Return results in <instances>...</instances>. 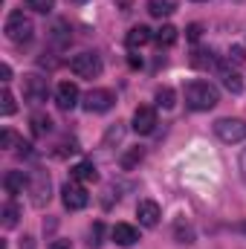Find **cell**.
I'll return each instance as SVG.
<instances>
[{"mask_svg": "<svg viewBox=\"0 0 246 249\" xmlns=\"http://www.w3.org/2000/svg\"><path fill=\"white\" fill-rule=\"evenodd\" d=\"M70 70H72L78 78H96V75H102L105 64H102V58H99L96 53H78V55L70 58Z\"/></svg>", "mask_w": 246, "mask_h": 249, "instance_id": "3", "label": "cell"}, {"mask_svg": "<svg viewBox=\"0 0 246 249\" xmlns=\"http://www.w3.org/2000/svg\"><path fill=\"white\" fill-rule=\"evenodd\" d=\"M174 232H177V241H180V244H191V241H194V232H191V226H185L183 220L174 226Z\"/></svg>", "mask_w": 246, "mask_h": 249, "instance_id": "28", "label": "cell"}, {"mask_svg": "<svg viewBox=\"0 0 246 249\" xmlns=\"http://www.w3.org/2000/svg\"><path fill=\"white\" fill-rule=\"evenodd\" d=\"M200 35H203V26H200V23H191V26L185 29V38H188V41H197Z\"/></svg>", "mask_w": 246, "mask_h": 249, "instance_id": "31", "label": "cell"}, {"mask_svg": "<svg viewBox=\"0 0 246 249\" xmlns=\"http://www.w3.org/2000/svg\"><path fill=\"white\" fill-rule=\"evenodd\" d=\"M154 41H157L159 47H171V44H177V29H174L171 23H165V26H159V29L154 32Z\"/></svg>", "mask_w": 246, "mask_h": 249, "instance_id": "19", "label": "cell"}, {"mask_svg": "<svg viewBox=\"0 0 246 249\" xmlns=\"http://www.w3.org/2000/svg\"><path fill=\"white\" fill-rule=\"evenodd\" d=\"M127 64H130V67L136 70V67H142V58H136V55H130V58H127Z\"/></svg>", "mask_w": 246, "mask_h": 249, "instance_id": "35", "label": "cell"}, {"mask_svg": "<svg viewBox=\"0 0 246 249\" xmlns=\"http://www.w3.org/2000/svg\"><path fill=\"white\" fill-rule=\"evenodd\" d=\"M50 130H53V119H50L47 113H35V116H32V133H35V136H47Z\"/></svg>", "mask_w": 246, "mask_h": 249, "instance_id": "23", "label": "cell"}, {"mask_svg": "<svg viewBox=\"0 0 246 249\" xmlns=\"http://www.w3.org/2000/svg\"><path fill=\"white\" fill-rule=\"evenodd\" d=\"M241 177H244V183H246V148H244V154H241Z\"/></svg>", "mask_w": 246, "mask_h": 249, "instance_id": "34", "label": "cell"}, {"mask_svg": "<svg viewBox=\"0 0 246 249\" xmlns=\"http://www.w3.org/2000/svg\"><path fill=\"white\" fill-rule=\"evenodd\" d=\"M3 188H6L9 194H20L23 188H29V174H23V171H9V174L3 177Z\"/></svg>", "mask_w": 246, "mask_h": 249, "instance_id": "13", "label": "cell"}, {"mask_svg": "<svg viewBox=\"0 0 246 249\" xmlns=\"http://www.w3.org/2000/svg\"><path fill=\"white\" fill-rule=\"evenodd\" d=\"M53 6H55V0H26V9L38 12V15H50Z\"/></svg>", "mask_w": 246, "mask_h": 249, "instance_id": "25", "label": "cell"}, {"mask_svg": "<svg viewBox=\"0 0 246 249\" xmlns=\"http://www.w3.org/2000/svg\"><path fill=\"white\" fill-rule=\"evenodd\" d=\"M217 102H220V93L209 81H191L185 87V105L191 110H211Z\"/></svg>", "mask_w": 246, "mask_h": 249, "instance_id": "1", "label": "cell"}, {"mask_svg": "<svg viewBox=\"0 0 246 249\" xmlns=\"http://www.w3.org/2000/svg\"><path fill=\"white\" fill-rule=\"evenodd\" d=\"M136 217H139V223L142 226H157L159 223V217H162V209H159V203L157 200H139V206H136Z\"/></svg>", "mask_w": 246, "mask_h": 249, "instance_id": "9", "label": "cell"}, {"mask_svg": "<svg viewBox=\"0 0 246 249\" xmlns=\"http://www.w3.org/2000/svg\"><path fill=\"white\" fill-rule=\"evenodd\" d=\"M191 67H197V70H209V67H220V64H217V58H214L211 50H197V53L191 55Z\"/></svg>", "mask_w": 246, "mask_h": 249, "instance_id": "17", "label": "cell"}, {"mask_svg": "<svg viewBox=\"0 0 246 249\" xmlns=\"http://www.w3.org/2000/svg\"><path fill=\"white\" fill-rule=\"evenodd\" d=\"M151 38H154V32H151L148 26H142V23H139V26H133V29L127 32V38H124V44H127L130 50H136V47H145V44H148Z\"/></svg>", "mask_w": 246, "mask_h": 249, "instance_id": "14", "label": "cell"}, {"mask_svg": "<svg viewBox=\"0 0 246 249\" xmlns=\"http://www.w3.org/2000/svg\"><path fill=\"white\" fill-rule=\"evenodd\" d=\"M142 160H145V151H142V148H130L127 154H122L119 165H122L124 171H130V168H136V165H139Z\"/></svg>", "mask_w": 246, "mask_h": 249, "instance_id": "22", "label": "cell"}, {"mask_svg": "<svg viewBox=\"0 0 246 249\" xmlns=\"http://www.w3.org/2000/svg\"><path fill=\"white\" fill-rule=\"evenodd\" d=\"M50 249H72V244H70V241H53Z\"/></svg>", "mask_w": 246, "mask_h": 249, "instance_id": "33", "label": "cell"}, {"mask_svg": "<svg viewBox=\"0 0 246 249\" xmlns=\"http://www.w3.org/2000/svg\"><path fill=\"white\" fill-rule=\"evenodd\" d=\"M197 3H206V0H197Z\"/></svg>", "mask_w": 246, "mask_h": 249, "instance_id": "38", "label": "cell"}, {"mask_svg": "<svg viewBox=\"0 0 246 249\" xmlns=\"http://www.w3.org/2000/svg\"><path fill=\"white\" fill-rule=\"evenodd\" d=\"M110 235H113V241H116L119 247H133V244L139 241V232H136V226H130V223H116Z\"/></svg>", "mask_w": 246, "mask_h": 249, "instance_id": "12", "label": "cell"}, {"mask_svg": "<svg viewBox=\"0 0 246 249\" xmlns=\"http://www.w3.org/2000/svg\"><path fill=\"white\" fill-rule=\"evenodd\" d=\"M12 145H20V139H18V133H15V130H9V127H6V130L0 133V148H12Z\"/></svg>", "mask_w": 246, "mask_h": 249, "instance_id": "29", "label": "cell"}, {"mask_svg": "<svg viewBox=\"0 0 246 249\" xmlns=\"http://www.w3.org/2000/svg\"><path fill=\"white\" fill-rule=\"evenodd\" d=\"M174 99H177V96H174V90H171V87H162V90H157V105H159V107L171 110V107L177 105Z\"/></svg>", "mask_w": 246, "mask_h": 249, "instance_id": "24", "label": "cell"}, {"mask_svg": "<svg viewBox=\"0 0 246 249\" xmlns=\"http://www.w3.org/2000/svg\"><path fill=\"white\" fill-rule=\"evenodd\" d=\"M0 217H3V226H6V229L18 226V217H20V209H18V203H15V200L3 203V212H0Z\"/></svg>", "mask_w": 246, "mask_h": 249, "instance_id": "20", "label": "cell"}, {"mask_svg": "<svg viewBox=\"0 0 246 249\" xmlns=\"http://www.w3.org/2000/svg\"><path fill=\"white\" fill-rule=\"evenodd\" d=\"M29 191H32V206L35 209H44L50 203V177H47V171H35L29 177Z\"/></svg>", "mask_w": 246, "mask_h": 249, "instance_id": "8", "label": "cell"}, {"mask_svg": "<svg viewBox=\"0 0 246 249\" xmlns=\"http://www.w3.org/2000/svg\"><path fill=\"white\" fill-rule=\"evenodd\" d=\"M154 127H157V110L154 107H136L133 110V130L136 133L148 136V133H154Z\"/></svg>", "mask_w": 246, "mask_h": 249, "instance_id": "10", "label": "cell"}, {"mask_svg": "<svg viewBox=\"0 0 246 249\" xmlns=\"http://www.w3.org/2000/svg\"><path fill=\"white\" fill-rule=\"evenodd\" d=\"M64 32H67V23H64V20H58V23L53 26V41H55L58 47L70 44V35H64Z\"/></svg>", "mask_w": 246, "mask_h": 249, "instance_id": "27", "label": "cell"}, {"mask_svg": "<svg viewBox=\"0 0 246 249\" xmlns=\"http://www.w3.org/2000/svg\"><path fill=\"white\" fill-rule=\"evenodd\" d=\"M55 105H58L61 110H72V107L78 105V87H75L72 81H61V84L55 87Z\"/></svg>", "mask_w": 246, "mask_h": 249, "instance_id": "11", "label": "cell"}, {"mask_svg": "<svg viewBox=\"0 0 246 249\" xmlns=\"http://www.w3.org/2000/svg\"><path fill=\"white\" fill-rule=\"evenodd\" d=\"M70 177L78 180V183H96V180H99V171H96L93 162H78V165H72Z\"/></svg>", "mask_w": 246, "mask_h": 249, "instance_id": "16", "label": "cell"}, {"mask_svg": "<svg viewBox=\"0 0 246 249\" xmlns=\"http://www.w3.org/2000/svg\"><path fill=\"white\" fill-rule=\"evenodd\" d=\"M214 133L223 142H244L246 139V122L244 119H217L214 122Z\"/></svg>", "mask_w": 246, "mask_h": 249, "instance_id": "7", "label": "cell"}, {"mask_svg": "<svg viewBox=\"0 0 246 249\" xmlns=\"http://www.w3.org/2000/svg\"><path fill=\"white\" fill-rule=\"evenodd\" d=\"M47 96H50V81L44 75H38V72L23 75V99L26 102L41 105V102H47Z\"/></svg>", "mask_w": 246, "mask_h": 249, "instance_id": "4", "label": "cell"}, {"mask_svg": "<svg viewBox=\"0 0 246 249\" xmlns=\"http://www.w3.org/2000/svg\"><path fill=\"white\" fill-rule=\"evenodd\" d=\"M70 3H87V0H70Z\"/></svg>", "mask_w": 246, "mask_h": 249, "instance_id": "37", "label": "cell"}, {"mask_svg": "<svg viewBox=\"0 0 246 249\" xmlns=\"http://www.w3.org/2000/svg\"><path fill=\"white\" fill-rule=\"evenodd\" d=\"M229 58H232L235 64H244L246 61V50L244 47H232V50H229Z\"/></svg>", "mask_w": 246, "mask_h": 249, "instance_id": "30", "label": "cell"}, {"mask_svg": "<svg viewBox=\"0 0 246 249\" xmlns=\"http://www.w3.org/2000/svg\"><path fill=\"white\" fill-rule=\"evenodd\" d=\"M61 200H64V209H70V212H81V209L90 203V194H87V188L81 186L78 180H70V183L61 188Z\"/></svg>", "mask_w": 246, "mask_h": 249, "instance_id": "5", "label": "cell"}, {"mask_svg": "<svg viewBox=\"0 0 246 249\" xmlns=\"http://www.w3.org/2000/svg\"><path fill=\"white\" fill-rule=\"evenodd\" d=\"M0 81H3V84L12 81V67H9V64H0Z\"/></svg>", "mask_w": 246, "mask_h": 249, "instance_id": "32", "label": "cell"}, {"mask_svg": "<svg viewBox=\"0 0 246 249\" xmlns=\"http://www.w3.org/2000/svg\"><path fill=\"white\" fill-rule=\"evenodd\" d=\"M177 9V0H148V12L154 18H165Z\"/></svg>", "mask_w": 246, "mask_h": 249, "instance_id": "18", "label": "cell"}, {"mask_svg": "<svg viewBox=\"0 0 246 249\" xmlns=\"http://www.w3.org/2000/svg\"><path fill=\"white\" fill-rule=\"evenodd\" d=\"M124 139V124L116 122L107 127V133H105V139H102V148H113V145H119Z\"/></svg>", "mask_w": 246, "mask_h": 249, "instance_id": "21", "label": "cell"}, {"mask_svg": "<svg viewBox=\"0 0 246 249\" xmlns=\"http://www.w3.org/2000/svg\"><path fill=\"white\" fill-rule=\"evenodd\" d=\"M3 32H6V38H9L12 44H26V41L32 38V32H35V23H32L29 15H23L20 9H15V12H9Z\"/></svg>", "mask_w": 246, "mask_h": 249, "instance_id": "2", "label": "cell"}, {"mask_svg": "<svg viewBox=\"0 0 246 249\" xmlns=\"http://www.w3.org/2000/svg\"><path fill=\"white\" fill-rule=\"evenodd\" d=\"M220 70V78H223V87L229 90V93H244V78H241V72H235V70H229V67H217Z\"/></svg>", "mask_w": 246, "mask_h": 249, "instance_id": "15", "label": "cell"}, {"mask_svg": "<svg viewBox=\"0 0 246 249\" xmlns=\"http://www.w3.org/2000/svg\"><path fill=\"white\" fill-rule=\"evenodd\" d=\"M238 229H241V235H246V220L241 223V226H238Z\"/></svg>", "mask_w": 246, "mask_h": 249, "instance_id": "36", "label": "cell"}, {"mask_svg": "<svg viewBox=\"0 0 246 249\" xmlns=\"http://www.w3.org/2000/svg\"><path fill=\"white\" fill-rule=\"evenodd\" d=\"M0 113H3V116H12V113H15V96H12L9 90L0 93Z\"/></svg>", "mask_w": 246, "mask_h": 249, "instance_id": "26", "label": "cell"}, {"mask_svg": "<svg viewBox=\"0 0 246 249\" xmlns=\"http://www.w3.org/2000/svg\"><path fill=\"white\" fill-rule=\"evenodd\" d=\"M113 105H116V96H113V90H105V87L90 90L84 96V110L87 113H107Z\"/></svg>", "mask_w": 246, "mask_h": 249, "instance_id": "6", "label": "cell"}]
</instances>
